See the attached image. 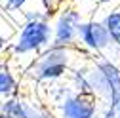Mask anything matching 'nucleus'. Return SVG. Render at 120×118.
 <instances>
[{
    "label": "nucleus",
    "instance_id": "f257e3e1",
    "mask_svg": "<svg viewBox=\"0 0 120 118\" xmlns=\"http://www.w3.org/2000/svg\"><path fill=\"white\" fill-rule=\"evenodd\" d=\"M82 52L80 48H67V46H57L50 44L44 48L38 55H34L29 61L25 69V76L34 82V84H53L63 80L71 67L80 59Z\"/></svg>",
    "mask_w": 120,
    "mask_h": 118
},
{
    "label": "nucleus",
    "instance_id": "f03ea898",
    "mask_svg": "<svg viewBox=\"0 0 120 118\" xmlns=\"http://www.w3.org/2000/svg\"><path fill=\"white\" fill-rule=\"evenodd\" d=\"M52 19L42 10H25L23 11V25L8 42L6 53L10 57H27L38 55L44 48L52 44Z\"/></svg>",
    "mask_w": 120,
    "mask_h": 118
},
{
    "label": "nucleus",
    "instance_id": "7ed1b4c3",
    "mask_svg": "<svg viewBox=\"0 0 120 118\" xmlns=\"http://www.w3.org/2000/svg\"><path fill=\"white\" fill-rule=\"evenodd\" d=\"M78 48L84 55L107 57L116 63V53H120V46L111 38L107 29L99 19H84L78 27Z\"/></svg>",
    "mask_w": 120,
    "mask_h": 118
},
{
    "label": "nucleus",
    "instance_id": "20e7f679",
    "mask_svg": "<svg viewBox=\"0 0 120 118\" xmlns=\"http://www.w3.org/2000/svg\"><path fill=\"white\" fill-rule=\"evenodd\" d=\"M90 93L105 105L109 99L120 95V65L107 57L90 61Z\"/></svg>",
    "mask_w": 120,
    "mask_h": 118
},
{
    "label": "nucleus",
    "instance_id": "39448f33",
    "mask_svg": "<svg viewBox=\"0 0 120 118\" xmlns=\"http://www.w3.org/2000/svg\"><path fill=\"white\" fill-rule=\"evenodd\" d=\"M84 21L82 11L74 6H65L61 11L53 15L52 21V44L57 46H67V48H76L78 46V27Z\"/></svg>",
    "mask_w": 120,
    "mask_h": 118
},
{
    "label": "nucleus",
    "instance_id": "423d86ee",
    "mask_svg": "<svg viewBox=\"0 0 120 118\" xmlns=\"http://www.w3.org/2000/svg\"><path fill=\"white\" fill-rule=\"evenodd\" d=\"M101 101L94 95L71 92L61 103L52 109L55 118H99L101 116Z\"/></svg>",
    "mask_w": 120,
    "mask_h": 118
},
{
    "label": "nucleus",
    "instance_id": "0eeeda50",
    "mask_svg": "<svg viewBox=\"0 0 120 118\" xmlns=\"http://www.w3.org/2000/svg\"><path fill=\"white\" fill-rule=\"evenodd\" d=\"M19 90V80L6 61H0V101L15 95Z\"/></svg>",
    "mask_w": 120,
    "mask_h": 118
},
{
    "label": "nucleus",
    "instance_id": "6e6552de",
    "mask_svg": "<svg viewBox=\"0 0 120 118\" xmlns=\"http://www.w3.org/2000/svg\"><path fill=\"white\" fill-rule=\"evenodd\" d=\"M25 116V99L11 95L0 101V118H23Z\"/></svg>",
    "mask_w": 120,
    "mask_h": 118
},
{
    "label": "nucleus",
    "instance_id": "1a4fd4ad",
    "mask_svg": "<svg viewBox=\"0 0 120 118\" xmlns=\"http://www.w3.org/2000/svg\"><path fill=\"white\" fill-rule=\"evenodd\" d=\"M99 21L103 23L105 29H107V33L111 34V38L120 46V8H112L111 11L105 13Z\"/></svg>",
    "mask_w": 120,
    "mask_h": 118
},
{
    "label": "nucleus",
    "instance_id": "9d476101",
    "mask_svg": "<svg viewBox=\"0 0 120 118\" xmlns=\"http://www.w3.org/2000/svg\"><path fill=\"white\" fill-rule=\"evenodd\" d=\"M72 92V88H71V84H65V82H53V84H50V88H48V97H50V101H52V105L55 107L57 103H61L69 93Z\"/></svg>",
    "mask_w": 120,
    "mask_h": 118
},
{
    "label": "nucleus",
    "instance_id": "9b49d317",
    "mask_svg": "<svg viewBox=\"0 0 120 118\" xmlns=\"http://www.w3.org/2000/svg\"><path fill=\"white\" fill-rule=\"evenodd\" d=\"M23 118H55V114L52 112V109L48 105L25 101V116Z\"/></svg>",
    "mask_w": 120,
    "mask_h": 118
},
{
    "label": "nucleus",
    "instance_id": "f8f14e48",
    "mask_svg": "<svg viewBox=\"0 0 120 118\" xmlns=\"http://www.w3.org/2000/svg\"><path fill=\"white\" fill-rule=\"evenodd\" d=\"M40 4H42V11L52 19L67 6V0H40Z\"/></svg>",
    "mask_w": 120,
    "mask_h": 118
},
{
    "label": "nucleus",
    "instance_id": "ddd939ff",
    "mask_svg": "<svg viewBox=\"0 0 120 118\" xmlns=\"http://www.w3.org/2000/svg\"><path fill=\"white\" fill-rule=\"evenodd\" d=\"M101 112H105V114L111 116V118H120V95L109 99V101L103 105Z\"/></svg>",
    "mask_w": 120,
    "mask_h": 118
},
{
    "label": "nucleus",
    "instance_id": "4468645a",
    "mask_svg": "<svg viewBox=\"0 0 120 118\" xmlns=\"http://www.w3.org/2000/svg\"><path fill=\"white\" fill-rule=\"evenodd\" d=\"M29 2L31 0H4V8L8 11H23Z\"/></svg>",
    "mask_w": 120,
    "mask_h": 118
},
{
    "label": "nucleus",
    "instance_id": "2eb2a0df",
    "mask_svg": "<svg viewBox=\"0 0 120 118\" xmlns=\"http://www.w3.org/2000/svg\"><path fill=\"white\" fill-rule=\"evenodd\" d=\"M6 48H8V42L4 40V36H2V34H0V53L6 52Z\"/></svg>",
    "mask_w": 120,
    "mask_h": 118
},
{
    "label": "nucleus",
    "instance_id": "dca6fc26",
    "mask_svg": "<svg viewBox=\"0 0 120 118\" xmlns=\"http://www.w3.org/2000/svg\"><path fill=\"white\" fill-rule=\"evenodd\" d=\"M112 2H116V0H95L97 6H107V4H112Z\"/></svg>",
    "mask_w": 120,
    "mask_h": 118
}]
</instances>
